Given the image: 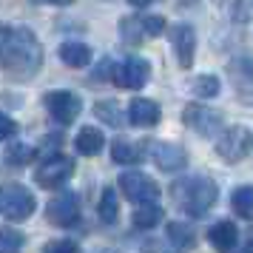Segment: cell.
Segmentation results:
<instances>
[{
	"label": "cell",
	"instance_id": "cell-1",
	"mask_svg": "<svg viewBox=\"0 0 253 253\" xmlns=\"http://www.w3.org/2000/svg\"><path fill=\"white\" fill-rule=\"evenodd\" d=\"M43 66V46L26 26H0V69L17 83L32 80Z\"/></svg>",
	"mask_w": 253,
	"mask_h": 253
},
{
	"label": "cell",
	"instance_id": "cell-2",
	"mask_svg": "<svg viewBox=\"0 0 253 253\" xmlns=\"http://www.w3.org/2000/svg\"><path fill=\"white\" fill-rule=\"evenodd\" d=\"M171 199L173 205L185 211L188 216L194 219H202L216 205L219 199V188L208 176H185V179H176L171 185Z\"/></svg>",
	"mask_w": 253,
	"mask_h": 253
},
{
	"label": "cell",
	"instance_id": "cell-3",
	"mask_svg": "<svg viewBox=\"0 0 253 253\" xmlns=\"http://www.w3.org/2000/svg\"><path fill=\"white\" fill-rule=\"evenodd\" d=\"M35 205L37 199L35 194L20 182H9L0 188V211L6 213V216L12 219V222H23L35 213Z\"/></svg>",
	"mask_w": 253,
	"mask_h": 253
},
{
	"label": "cell",
	"instance_id": "cell-4",
	"mask_svg": "<svg viewBox=\"0 0 253 253\" xmlns=\"http://www.w3.org/2000/svg\"><path fill=\"white\" fill-rule=\"evenodd\" d=\"M117 185H120V191H123L131 202H137V205H142V202H157V196H160L157 179L148 176V173H142V171H126L120 176Z\"/></svg>",
	"mask_w": 253,
	"mask_h": 253
},
{
	"label": "cell",
	"instance_id": "cell-5",
	"mask_svg": "<svg viewBox=\"0 0 253 253\" xmlns=\"http://www.w3.org/2000/svg\"><path fill=\"white\" fill-rule=\"evenodd\" d=\"M251 131L245 126H230L225 128L216 139V154L222 160L228 162H242L248 157V151H251Z\"/></svg>",
	"mask_w": 253,
	"mask_h": 253
},
{
	"label": "cell",
	"instance_id": "cell-6",
	"mask_svg": "<svg viewBox=\"0 0 253 253\" xmlns=\"http://www.w3.org/2000/svg\"><path fill=\"white\" fill-rule=\"evenodd\" d=\"M74 173V162L66 154H51L46 162H40V168L35 171V182L40 188H60L63 182H69Z\"/></svg>",
	"mask_w": 253,
	"mask_h": 253
},
{
	"label": "cell",
	"instance_id": "cell-7",
	"mask_svg": "<svg viewBox=\"0 0 253 253\" xmlns=\"http://www.w3.org/2000/svg\"><path fill=\"white\" fill-rule=\"evenodd\" d=\"M43 103H46V108H48V114H51V120H57L60 126H69V123H74V117L83 111L80 94L66 91V88L48 91Z\"/></svg>",
	"mask_w": 253,
	"mask_h": 253
},
{
	"label": "cell",
	"instance_id": "cell-8",
	"mask_svg": "<svg viewBox=\"0 0 253 253\" xmlns=\"http://www.w3.org/2000/svg\"><path fill=\"white\" fill-rule=\"evenodd\" d=\"M151 77V69L145 60L139 57H128L123 60L120 66H111V80L120 85V88H128V91H139Z\"/></svg>",
	"mask_w": 253,
	"mask_h": 253
},
{
	"label": "cell",
	"instance_id": "cell-9",
	"mask_svg": "<svg viewBox=\"0 0 253 253\" xmlns=\"http://www.w3.org/2000/svg\"><path fill=\"white\" fill-rule=\"evenodd\" d=\"M182 120L188 128H194L196 134L202 137H216L222 131V114L208 108V105H199V103H191L182 108Z\"/></svg>",
	"mask_w": 253,
	"mask_h": 253
},
{
	"label": "cell",
	"instance_id": "cell-10",
	"mask_svg": "<svg viewBox=\"0 0 253 253\" xmlns=\"http://www.w3.org/2000/svg\"><path fill=\"white\" fill-rule=\"evenodd\" d=\"M46 213H48V222H54L60 228L77 225V219H80V196L74 191H63V194H57L48 202Z\"/></svg>",
	"mask_w": 253,
	"mask_h": 253
},
{
	"label": "cell",
	"instance_id": "cell-11",
	"mask_svg": "<svg viewBox=\"0 0 253 253\" xmlns=\"http://www.w3.org/2000/svg\"><path fill=\"white\" fill-rule=\"evenodd\" d=\"M228 74L236 94H239V100L253 105V54H239L236 60H230Z\"/></svg>",
	"mask_w": 253,
	"mask_h": 253
},
{
	"label": "cell",
	"instance_id": "cell-12",
	"mask_svg": "<svg viewBox=\"0 0 253 253\" xmlns=\"http://www.w3.org/2000/svg\"><path fill=\"white\" fill-rule=\"evenodd\" d=\"M148 154H151V160L157 162V168H160V171H168V173L182 171L185 165H188L185 148L173 145V142H151Z\"/></svg>",
	"mask_w": 253,
	"mask_h": 253
},
{
	"label": "cell",
	"instance_id": "cell-13",
	"mask_svg": "<svg viewBox=\"0 0 253 253\" xmlns=\"http://www.w3.org/2000/svg\"><path fill=\"white\" fill-rule=\"evenodd\" d=\"M171 43H173V54H176V63L182 69H191L194 66V48H196V32L194 26L188 23H176L171 26Z\"/></svg>",
	"mask_w": 253,
	"mask_h": 253
},
{
	"label": "cell",
	"instance_id": "cell-14",
	"mask_svg": "<svg viewBox=\"0 0 253 253\" xmlns=\"http://www.w3.org/2000/svg\"><path fill=\"white\" fill-rule=\"evenodd\" d=\"M160 117H162V111L154 100L137 97V100H131V105H128V120H131V126H137V128H154L160 123Z\"/></svg>",
	"mask_w": 253,
	"mask_h": 253
},
{
	"label": "cell",
	"instance_id": "cell-15",
	"mask_svg": "<svg viewBox=\"0 0 253 253\" xmlns=\"http://www.w3.org/2000/svg\"><path fill=\"white\" fill-rule=\"evenodd\" d=\"M208 242H211L219 253H230L236 248V242H239V228H236L230 219H222V222H216L213 228L208 230Z\"/></svg>",
	"mask_w": 253,
	"mask_h": 253
},
{
	"label": "cell",
	"instance_id": "cell-16",
	"mask_svg": "<svg viewBox=\"0 0 253 253\" xmlns=\"http://www.w3.org/2000/svg\"><path fill=\"white\" fill-rule=\"evenodd\" d=\"M105 145V137L100 128L94 126H85L77 131V137H74V148H77V154H83V157H97L100 151H103Z\"/></svg>",
	"mask_w": 253,
	"mask_h": 253
},
{
	"label": "cell",
	"instance_id": "cell-17",
	"mask_svg": "<svg viewBox=\"0 0 253 253\" xmlns=\"http://www.w3.org/2000/svg\"><path fill=\"white\" fill-rule=\"evenodd\" d=\"M60 60H63L66 66H71V69H83V66L91 63V48L85 46V43H74V40H69V43L60 46Z\"/></svg>",
	"mask_w": 253,
	"mask_h": 253
},
{
	"label": "cell",
	"instance_id": "cell-18",
	"mask_svg": "<svg viewBox=\"0 0 253 253\" xmlns=\"http://www.w3.org/2000/svg\"><path fill=\"white\" fill-rule=\"evenodd\" d=\"M131 222H134V228H139V230L154 228V225H160L162 222V208L157 205V202H142L139 208H134Z\"/></svg>",
	"mask_w": 253,
	"mask_h": 253
},
{
	"label": "cell",
	"instance_id": "cell-19",
	"mask_svg": "<svg viewBox=\"0 0 253 253\" xmlns=\"http://www.w3.org/2000/svg\"><path fill=\"white\" fill-rule=\"evenodd\" d=\"M111 160L120 165H137L142 160V148H137L131 139H114L111 145Z\"/></svg>",
	"mask_w": 253,
	"mask_h": 253
},
{
	"label": "cell",
	"instance_id": "cell-20",
	"mask_svg": "<svg viewBox=\"0 0 253 253\" xmlns=\"http://www.w3.org/2000/svg\"><path fill=\"white\" fill-rule=\"evenodd\" d=\"M230 205L236 211V216L253 219V185H242L230 194Z\"/></svg>",
	"mask_w": 253,
	"mask_h": 253
},
{
	"label": "cell",
	"instance_id": "cell-21",
	"mask_svg": "<svg viewBox=\"0 0 253 253\" xmlns=\"http://www.w3.org/2000/svg\"><path fill=\"white\" fill-rule=\"evenodd\" d=\"M168 242L176 251H188V248L196 245V236H194V230L188 225H182V222H168Z\"/></svg>",
	"mask_w": 253,
	"mask_h": 253
},
{
	"label": "cell",
	"instance_id": "cell-22",
	"mask_svg": "<svg viewBox=\"0 0 253 253\" xmlns=\"http://www.w3.org/2000/svg\"><path fill=\"white\" fill-rule=\"evenodd\" d=\"M97 216L105 225H114L117 216H120V202H117V191L114 188H105L103 196H100V208H97Z\"/></svg>",
	"mask_w": 253,
	"mask_h": 253
},
{
	"label": "cell",
	"instance_id": "cell-23",
	"mask_svg": "<svg viewBox=\"0 0 253 253\" xmlns=\"http://www.w3.org/2000/svg\"><path fill=\"white\" fill-rule=\"evenodd\" d=\"M191 88H194L196 97L213 100V97H219V91H222V83H219V77H213V74H202V77H194Z\"/></svg>",
	"mask_w": 253,
	"mask_h": 253
},
{
	"label": "cell",
	"instance_id": "cell-24",
	"mask_svg": "<svg viewBox=\"0 0 253 253\" xmlns=\"http://www.w3.org/2000/svg\"><path fill=\"white\" fill-rule=\"evenodd\" d=\"M35 160V148H29V145H23V142H9V148H6V162L9 165H14V168H23V165H29V162Z\"/></svg>",
	"mask_w": 253,
	"mask_h": 253
},
{
	"label": "cell",
	"instance_id": "cell-25",
	"mask_svg": "<svg viewBox=\"0 0 253 253\" xmlns=\"http://www.w3.org/2000/svg\"><path fill=\"white\" fill-rule=\"evenodd\" d=\"M120 37H123V43L128 46H137L139 40H142V20L139 17H123L120 20Z\"/></svg>",
	"mask_w": 253,
	"mask_h": 253
},
{
	"label": "cell",
	"instance_id": "cell-26",
	"mask_svg": "<svg viewBox=\"0 0 253 253\" xmlns=\"http://www.w3.org/2000/svg\"><path fill=\"white\" fill-rule=\"evenodd\" d=\"M94 114L100 117L103 123H108L111 128H120L123 126V108L117 103H111V100H103V103L94 105Z\"/></svg>",
	"mask_w": 253,
	"mask_h": 253
},
{
	"label": "cell",
	"instance_id": "cell-27",
	"mask_svg": "<svg viewBox=\"0 0 253 253\" xmlns=\"http://www.w3.org/2000/svg\"><path fill=\"white\" fill-rule=\"evenodd\" d=\"M23 233L14 228H0V253H20L23 251Z\"/></svg>",
	"mask_w": 253,
	"mask_h": 253
},
{
	"label": "cell",
	"instance_id": "cell-28",
	"mask_svg": "<svg viewBox=\"0 0 253 253\" xmlns=\"http://www.w3.org/2000/svg\"><path fill=\"white\" fill-rule=\"evenodd\" d=\"M142 20V35L145 37H160L165 35V17H160V14H148V17H139Z\"/></svg>",
	"mask_w": 253,
	"mask_h": 253
},
{
	"label": "cell",
	"instance_id": "cell-29",
	"mask_svg": "<svg viewBox=\"0 0 253 253\" xmlns=\"http://www.w3.org/2000/svg\"><path fill=\"white\" fill-rule=\"evenodd\" d=\"M43 253H80V248L71 239H54V242H46Z\"/></svg>",
	"mask_w": 253,
	"mask_h": 253
},
{
	"label": "cell",
	"instance_id": "cell-30",
	"mask_svg": "<svg viewBox=\"0 0 253 253\" xmlns=\"http://www.w3.org/2000/svg\"><path fill=\"white\" fill-rule=\"evenodd\" d=\"M233 17H236V20L253 17V0H236V3H233Z\"/></svg>",
	"mask_w": 253,
	"mask_h": 253
},
{
	"label": "cell",
	"instance_id": "cell-31",
	"mask_svg": "<svg viewBox=\"0 0 253 253\" xmlns=\"http://www.w3.org/2000/svg\"><path fill=\"white\" fill-rule=\"evenodd\" d=\"M17 134V123H14L12 117L0 114V139H12Z\"/></svg>",
	"mask_w": 253,
	"mask_h": 253
},
{
	"label": "cell",
	"instance_id": "cell-32",
	"mask_svg": "<svg viewBox=\"0 0 253 253\" xmlns=\"http://www.w3.org/2000/svg\"><path fill=\"white\" fill-rule=\"evenodd\" d=\"M139 253H171V248L162 239H148V242L139 245Z\"/></svg>",
	"mask_w": 253,
	"mask_h": 253
},
{
	"label": "cell",
	"instance_id": "cell-33",
	"mask_svg": "<svg viewBox=\"0 0 253 253\" xmlns=\"http://www.w3.org/2000/svg\"><path fill=\"white\" fill-rule=\"evenodd\" d=\"M32 3H37V6H71L74 0H32Z\"/></svg>",
	"mask_w": 253,
	"mask_h": 253
},
{
	"label": "cell",
	"instance_id": "cell-34",
	"mask_svg": "<svg viewBox=\"0 0 253 253\" xmlns=\"http://www.w3.org/2000/svg\"><path fill=\"white\" fill-rule=\"evenodd\" d=\"M242 253H253V236L248 242H245V248H242Z\"/></svg>",
	"mask_w": 253,
	"mask_h": 253
},
{
	"label": "cell",
	"instance_id": "cell-35",
	"mask_svg": "<svg viewBox=\"0 0 253 253\" xmlns=\"http://www.w3.org/2000/svg\"><path fill=\"white\" fill-rule=\"evenodd\" d=\"M128 3H131V6H148L151 0H128Z\"/></svg>",
	"mask_w": 253,
	"mask_h": 253
},
{
	"label": "cell",
	"instance_id": "cell-36",
	"mask_svg": "<svg viewBox=\"0 0 253 253\" xmlns=\"http://www.w3.org/2000/svg\"><path fill=\"white\" fill-rule=\"evenodd\" d=\"M105 253H117V251H105Z\"/></svg>",
	"mask_w": 253,
	"mask_h": 253
}]
</instances>
